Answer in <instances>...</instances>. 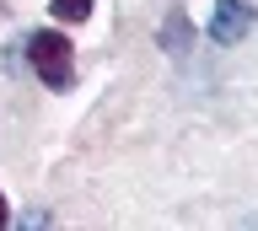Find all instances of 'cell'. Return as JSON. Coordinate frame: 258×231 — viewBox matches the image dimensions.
<instances>
[{"label": "cell", "instance_id": "2", "mask_svg": "<svg viewBox=\"0 0 258 231\" xmlns=\"http://www.w3.org/2000/svg\"><path fill=\"white\" fill-rule=\"evenodd\" d=\"M247 27H253V6H242V0H221L215 17H210L215 43H237V38H247Z\"/></svg>", "mask_w": 258, "mask_h": 231}, {"label": "cell", "instance_id": "1", "mask_svg": "<svg viewBox=\"0 0 258 231\" xmlns=\"http://www.w3.org/2000/svg\"><path fill=\"white\" fill-rule=\"evenodd\" d=\"M27 54H32V70H38V81H43V86H54V92L70 86V38H64V33H54V27L32 33Z\"/></svg>", "mask_w": 258, "mask_h": 231}, {"label": "cell", "instance_id": "4", "mask_svg": "<svg viewBox=\"0 0 258 231\" xmlns=\"http://www.w3.org/2000/svg\"><path fill=\"white\" fill-rule=\"evenodd\" d=\"M167 43H172V49H177V43L188 49V22H183V27H177V22H172V27H167Z\"/></svg>", "mask_w": 258, "mask_h": 231}, {"label": "cell", "instance_id": "3", "mask_svg": "<svg viewBox=\"0 0 258 231\" xmlns=\"http://www.w3.org/2000/svg\"><path fill=\"white\" fill-rule=\"evenodd\" d=\"M54 17H64V22H86V17H92V0H54Z\"/></svg>", "mask_w": 258, "mask_h": 231}, {"label": "cell", "instance_id": "5", "mask_svg": "<svg viewBox=\"0 0 258 231\" xmlns=\"http://www.w3.org/2000/svg\"><path fill=\"white\" fill-rule=\"evenodd\" d=\"M6 220H11V204H6V194H0V226H6Z\"/></svg>", "mask_w": 258, "mask_h": 231}]
</instances>
